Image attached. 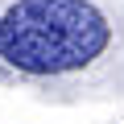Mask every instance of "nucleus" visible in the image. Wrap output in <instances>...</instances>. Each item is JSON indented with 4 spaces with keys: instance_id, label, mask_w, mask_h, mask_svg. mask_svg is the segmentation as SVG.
<instances>
[{
    "instance_id": "1",
    "label": "nucleus",
    "mask_w": 124,
    "mask_h": 124,
    "mask_svg": "<svg viewBox=\"0 0 124 124\" xmlns=\"http://www.w3.org/2000/svg\"><path fill=\"white\" fill-rule=\"evenodd\" d=\"M108 41L112 29L91 0H17L0 17V58L25 75L83 70Z\"/></svg>"
}]
</instances>
